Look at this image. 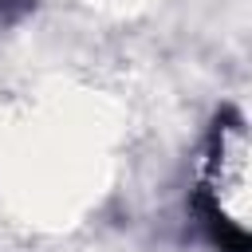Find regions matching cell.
<instances>
[{
	"label": "cell",
	"mask_w": 252,
	"mask_h": 252,
	"mask_svg": "<svg viewBox=\"0 0 252 252\" xmlns=\"http://www.w3.org/2000/svg\"><path fill=\"white\" fill-rule=\"evenodd\" d=\"M32 12V0H0V24H16Z\"/></svg>",
	"instance_id": "7a4b0ae2"
},
{
	"label": "cell",
	"mask_w": 252,
	"mask_h": 252,
	"mask_svg": "<svg viewBox=\"0 0 252 252\" xmlns=\"http://www.w3.org/2000/svg\"><path fill=\"white\" fill-rule=\"evenodd\" d=\"M193 217L213 252H252L248 232V130L236 106L213 114L201 177L193 189Z\"/></svg>",
	"instance_id": "6da1fadb"
}]
</instances>
